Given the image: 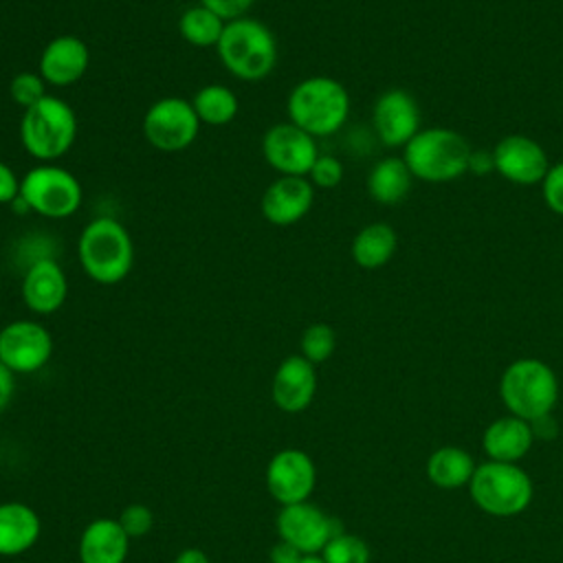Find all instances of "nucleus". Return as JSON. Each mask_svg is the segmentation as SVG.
Masks as SVG:
<instances>
[{"label":"nucleus","instance_id":"obj_38","mask_svg":"<svg viewBox=\"0 0 563 563\" xmlns=\"http://www.w3.org/2000/svg\"><path fill=\"white\" fill-rule=\"evenodd\" d=\"M15 394V374L0 361V413L11 405Z\"/></svg>","mask_w":563,"mask_h":563},{"label":"nucleus","instance_id":"obj_25","mask_svg":"<svg viewBox=\"0 0 563 563\" xmlns=\"http://www.w3.org/2000/svg\"><path fill=\"white\" fill-rule=\"evenodd\" d=\"M398 246L396 231L385 222H372L363 227L352 240V260L361 268H380L385 266Z\"/></svg>","mask_w":563,"mask_h":563},{"label":"nucleus","instance_id":"obj_40","mask_svg":"<svg viewBox=\"0 0 563 563\" xmlns=\"http://www.w3.org/2000/svg\"><path fill=\"white\" fill-rule=\"evenodd\" d=\"M174 563H209V556L198 548H185L183 552H178Z\"/></svg>","mask_w":563,"mask_h":563},{"label":"nucleus","instance_id":"obj_10","mask_svg":"<svg viewBox=\"0 0 563 563\" xmlns=\"http://www.w3.org/2000/svg\"><path fill=\"white\" fill-rule=\"evenodd\" d=\"M53 356L51 332L31 319H15L0 330V361L13 374H35Z\"/></svg>","mask_w":563,"mask_h":563},{"label":"nucleus","instance_id":"obj_31","mask_svg":"<svg viewBox=\"0 0 563 563\" xmlns=\"http://www.w3.org/2000/svg\"><path fill=\"white\" fill-rule=\"evenodd\" d=\"M308 180L312 187L334 189L343 180V163L332 154H319L308 174Z\"/></svg>","mask_w":563,"mask_h":563},{"label":"nucleus","instance_id":"obj_23","mask_svg":"<svg viewBox=\"0 0 563 563\" xmlns=\"http://www.w3.org/2000/svg\"><path fill=\"white\" fill-rule=\"evenodd\" d=\"M475 460L473 455L462 446H440L435 449L427 460V477L433 486L453 490L468 486L473 473H475Z\"/></svg>","mask_w":563,"mask_h":563},{"label":"nucleus","instance_id":"obj_11","mask_svg":"<svg viewBox=\"0 0 563 563\" xmlns=\"http://www.w3.org/2000/svg\"><path fill=\"white\" fill-rule=\"evenodd\" d=\"M262 154H264V161L279 176H306V178L319 156L317 139L290 121L275 123L264 132Z\"/></svg>","mask_w":563,"mask_h":563},{"label":"nucleus","instance_id":"obj_9","mask_svg":"<svg viewBox=\"0 0 563 563\" xmlns=\"http://www.w3.org/2000/svg\"><path fill=\"white\" fill-rule=\"evenodd\" d=\"M200 130V119L191 101L180 97H163L154 101L143 117V136L158 152L187 150Z\"/></svg>","mask_w":563,"mask_h":563},{"label":"nucleus","instance_id":"obj_17","mask_svg":"<svg viewBox=\"0 0 563 563\" xmlns=\"http://www.w3.org/2000/svg\"><path fill=\"white\" fill-rule=\"evenodd\" d=\"M314 187L306 176H279L262 194V216L275 227L299 222L312 207Z\"/></svg>","mask_w":563,"mask_h":563},{"label":"nucleus","instance_id":"obj_19","mask_svg":"<svg viewBox=\"0 0 563 563\" xmlns=\"http://www.w3.org/2000/svg\"><path fill=\"white\" fill-rule=\"evenodd\" d=\"M88 64H90V51L81 37L57 35L44 46L40 55L37 73L46 84L66 88L77 84L86 75Z\"/></svg>","mask_w":563,"mask_h":563},{"label":"nucleus","instance_id":"obj_4","mask_svg":"<svg viewBox=\"0 0 563 563\" xmlns=\"http://www.w3.org/2000/svg\"><path fill=\"white\" fill-rule=\"evenodd\" d=\"M499 398L508 413L532 422L554 411L559 400L556 374L539 358H517L499 378Z\"/></svg>","mask_w":563,"mask_h":563},{"label":"nucleus","instance_id":"obj_14","mask_svg":"<svg viewBox=\"0 0 563 563\" xmlns=\"http://www.w3.org/2000/svg\"><path fill=\"white\" fill-rule=\"evenodd\" d=\"M372 123L383 145L405 147L420 132V108L407 90L391 88L376 99Z\"/></svg>","mask_w":563,"mask_h":563},{"label":"nucleus","instance_id":"obj_34","mask_svg":"<svg viewBox=\"0 0 563 563\" xmlns=\"http://www.w3.org/2000/svg\"><path fill=\"white\" fill-rule=\"evenodd\" d=\"M255 0H200L207 9H211L216 15H220L224 22L244 18L246 11L253 7Z\"/></svg>","mask_w":563,"mask_h":563},{"label":"nucleus","instance_id":"obj_18","mask_svg":"<svg viewBox=\"0 0 563 563\" xmlns=\"http://www.w3.org/2000/svg\"><path fill=\"white\" fill-rule=\"evenodd\" d=\"M68 295V279L57 260L37 257L22 277V301L35 314L57 312Z\"/></svg>","mask_w":563,"mask_h":563},{"label":"nucleus","instance_id":"obj_39","mask_svg":"<svg viewBox=\"0 0 563 563\" xmlns=\"http://www.w3.org/2000/svg\"><path fill=\"white\" fill-rule=\"evenodd\" d=\"M493 169H495V158H493L490 150H475V152H471L468 172H475V174L484 176V174H488Z\"/></svg>","mask_w":563,"mask_h":563},{"label":"nucleus","instance_id":"obj_37","mask_svg":"<svg viewBox=\"0 0 563 563\" xmlns=\"http://www.w3.org/2000/svg\"><path fill=\"white\" fill-rule=\"evenodd\" d=\"M271 563H299L303 559V552L297 550L295 545L286 543V541H277L273 548H271V554H268Z\"/></svg>","mask_w":563,"mask_h":563},{"label":"nucleus","instance_id":"obj_5","mask_svg":"<svg viewBox=\"0 0 563 563\" xmlns=\"http://www.w3.org/2000/svg\"><path fill=\"white\" fill-rule=\"evenodd\" d=\"M530 475L512 462L486 460L475 466L468 482L473 504L490 517H517L528 510L532 501Z\"/></svg>","mask_w":563,"mask_h":563},{"label":"nucleus","instance_id":"obj_35","mask_svg":"<svg viewBox=\"0 0 563 563\" xmlns=\"http://www.w3.org/2000/svg\"><path fill=\"white\" fill-rule=\"evenodd\" d=\"M18 196H20V178L4 161H0V205H11Z\"/></svg>","mask_w":563,"mask_h":563},{"label":"nucleus","instance_id":"obj_7","mask_svg":"<svg viewBox=\"0 0 563 563\" xmlns=\"http://www.w3.org/2000/svg\"><path fill=\"white\" fill-rule=\"evenodd\" d=\"M77 139V117L59 97L46 95L26 108L20 121V141L24 150L42 161L53 163L64 156Z\"/></svg>","mask_w":563,"mask_h":563},{"label":"nucleus","instance_id":"obj_24","mask_svg":"<svg viewBox=\"0 0 563 563\" xmlns=\"http://www.w3.org/2000/svg\"><path fill=\"white\" fill-rule=\"evenodd\" d=\"M413 174L407 163L398 156H387L378 161L367 176V191L380 205H398L407 198L411 189Z\"/></svg>","mask_w":563,"mask_h":563},{"label":"nucleus","instance_id":"obj_8","mask_svg":"<svg viewBox=\"0 0 563 563\" xmlns=\"http://www.w3.org/2000/svg\"><path fill=\"white\" fill-rule=\"evenodd\" d=\"M20 198L29 211L51 220H62L81 207L84 189L68 169L53 163H42L29 169L20 180Z\"/></svg>","mask_w":563,"mask_h":563},{"label":"nucleus","instance_id":"obj_15","mask_svg":"<svg viewBox=\"0 0 563 563\" xmlns=\"http://www.w3.org/2000/svg\"><path fill=\"white\" fill-rule=\"evenodd\" d=\"M495 172L515 185H537L545 178L550 163L545 150L523 134L504 136L495 150Z\"/></svg>","mask_w":563,"mask_h":563},{"label":"nucleus","instance_id":"obj_16","mask_svg":"<svg viewBox=\"0 0 563 563\" xmlns=\"http://www.w3.org/2000/svg\"><path fill=\"white\" fill-rule=\"evenodd\" d=\"M317 394V372L314 365L301 354L286 356L271 383V398L277 409L286 413H299L310 407Z\"/></svg>","mask_w":563,"mask_h":563},{"label":"nucleus","instance_id":"obj_12","mask_svg":"<svg viewBox=\"0 0 563 563\" xmlns=\"http://www.w3.org/2000/svg\"><path fill=\"white\" fill-rule=\"evenodd\" d=\"M275 523L279 539L295 545L303 554H321L325 543L343 532L334 517L325 515L310 501L282 506Z\"/></svg>","mask_w":563,"mask_h":563},{"label":"nucleus","instance_id":"obj_27","mask_svg":"<svg viewBox=\"0 0 563 563\" xmlns=\"http://www.w3.org/2000/svg\"><path fill=\"white\" fill-rule=\"evenodd\" d=\"M224 26H227V22L220 15H216L211 9H207L205 4L189 7L178 20V31H180L183 40L198 48L218 46Z\"/></svg>","mask_w":563,"mask_h":563},{"label":"nucleus","instance_id":"obj_26","mask_svg":"<svg viewBox=\"0 0 563 563\" xmlns=\"http://www.w3.org/2000/svg\"><path fill=\"white\" fill-rule=\"evenodd\" d=\"M191 106L200 123H207V125H227L238 117V110H240L235 92L222 84L202 86L194 95Z\"/></svg>","mask_w":563,"mask_h":563},{"label":"nucleus","instance_id":"obj_3","mask_svg":"<svg viewBox=\"0 0 563 563\" xmlns=\"http://www.w3.org/2000/svg\"><path fill=\"white\" fill-rule=\"evenodd\" d=\"M216 48L224 68L244 81L264 79L277 64L275 35L264 22L246 15L227 22Z\"/></svg>","mask_w":563,"mask_h":563},{"label":"nucleus","instance_id":"obj_32","mask_svg":"<svg viewBox=\"0 0 563 563\" xmlns=\"http://www.w3.org/2000/svg\"><path fill=\"white\" fill-rule=\"evenodd\" d=\"M119 523L130 539L145 537L154 526V515L145 504H130L121 510Z\"/></svg>","mask_w":563,"mask_h":563},{"label":"nucleus","instance_id":"obj_2","mask_svg":"<svg viewBox=\"0 0 563 563\" xmlns=\"http://www.w3.org/2000/svg\"><path fill=\"white\" fill-rule=\"evenodd\" d=\"M288 119L314 139L330 136L343 128L350 114V95L332 77L301 79L288 95Z\"/></svg>","mask_w":563,"mask_h":563},{"label":"nucleus","instance_id":"obj_36","mask_svg":"<svg viewBox=\"0 0 563 563\" xmlns=\"http://www.w3.org/2000/svg\"><path fill=\"white\" fill-rule=\"evenodd\" d=\"M530 429H532L534 440H543V442H552L559 435V422L552 413H545V416H539L537 420H532Z\"/></svg>","mask_w":563,"mask_h":563},{"label":"nucleus","instance_id":"obj_30","mask_svg":"<svg viewBox=\"0 0 563 563\" xmlns=\"http://www.w3.org/2000/svg\"><path fill=\"white\" fill-rule=\"evenodd\" d=\"M9 95L20 108L26 110L46 97V81L42 79L40 73L22 70L11 79Z\"/></svg>","mask_w":563,"mask_h":563},{"label":"nucleus","instance_id":"obj_33","mask_svg":"<svg viewBox=\"0 0 563 563\" xmlns=\"http://www.w3.org/2000/svg\"><path fill=\"white\" fill-rule=\"evenodd\" d=\"M541 191L548 209L563 216V163L550 165L545 178L541 180Z\"/></svg>","mask_w":563,"mask_h":563},{"label":"nucleus","instance_id":"obj_1","mask_svg":"<svg viewBox=\"0 0 563 563\" xmlns=\"http://www.w3.org/2000/svg\"><path fill=\"white\" fill-rule=\"evenodd\" d=\"M77 253L84 273L103 286L123 282L134 264L132 238L128 229L110 216H99L84 227Z\"/></svg>","mask_w":563,"mask_h":563},{"label":"nucleus","instance_id":"obj_29","mask_svg":"<svg viewBox=\"0 0 563 563\" xmlns=\"http://www.w3.org/2000/svg\"><path fill=\"white\" fill-rule=\"evenodd\" d=\"M336 347V334L328 323H312L303 330L299 341V354L308 358L312 365H319L328 361L334 354Z\"/></svg>","mask_w":563,"mask_h":563},{"label":"nucleus","instance_id":"obj_28","mask_svg":"<svg viewBox=\"0 0 563 563\" xmlns=\"http://www.w3.org/2000/svg\"><path fill=\"white\" fill-rule=\"evenodd\" d=\"M321 556L325 563H369L372 552L361 537L341 532L325 543Z\"/></svg>","mask_w":563,"mask_h":563},{"label":"nucleus","instance_id":"obj_20","mask_svg":"<svg viewBox=\"0 0 563 563\" xmlns=\"http://www.w3.org/2000/svg\"><path fill=\"white\" fill-rule=\"evenodd\" d=\"M130 552V537L119 519H92L79 534V563H125Z\"/></svg>","mask_w":563,"mask_h":563},{"label":"nucleus","instance_id":"obj_6","mask_svg":"<svg viewBox=\"0 0 563 563\" xmlns=\"http://www.w3.org/2000/svg\"><path fill=\"white\" fill-rule=\"evenodd\" d=\"M468 141L451 128L420 130L407 145L402 161L409 172L427 183H446L468 172Z\"/></svg>","mask_w":563,"mask_h":563},{"label":"nucleus","instance_id":"obj_41","mask_svg":"<svg viewBox=\"0 0 563 563\" xmlns=\"http://www.w3.org/2000/svg\"><path fill=\"white\" fill-rule=\"evenodd\" d=\"M299 563H325L321 554H303V559Z\"/></svg>","mask_w":563,"mask_h":563},{"label":"nucleus","instance_id":"obj_22","mask_svg":"<svg viewBox=\"0 0 563 563\" xmlns=\"http://www.w3.org/2000/svg\"><path fill=\"white\" fill-rule=\"evenodd\" d=\"M42 534L40 515L22 501L0 504V556H20L29 552Z\"/></svg>","mask_w":563,"mask_h":563},{"label":"nucleus","instance_id":"obj_21","mask_svg":"<svg viewBox=\"0 0 563 563\" xmlns=\"http://www.w3.org/2000/svg\"><path fill=\"white\" fill-rule=\"evenodd\" d=\"M534 444L530 422L512 413L493 420L482 433V449L488 460L519 464Z\"/></svg>","mask_w":563,"mask_h":563},{"label":"nucleus","instance_id":"obj_13","mask_svg":"<svg viewBox=\"0 0 563 563\" xmlns=\"http://www.w3.org/2000/svg\"><path fill=\"white\" fill-rule=\"evenodd\" d=\"M266 488L271 497L282 504L308 501L317 486V466L301 449H282L266 464Z\"/></svg>","mask_w":563,"mask_h":563}]
</instances>
